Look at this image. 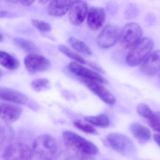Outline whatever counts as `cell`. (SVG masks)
Segmentation results:
<instances>
[{
    "instance_id": "obj_1",
    "label": "cell",
    "mask_w": 160,
    "mask_h": 160,
    "mask_svg": "<svg viewBox=\"0 0 160 160\" xmlns=\"http://www.w3.org/2000/svg\"><path fill=\"white\" fill-rule=\"evenodd\" d=\"M64 143L76 160H95L98 148L93 143L78 134L66 131L62 134Z\"/></svg>"
},
{
    "instance_id": "obj_2",
    "label": "cell",
    "mask_w": 160,
    "mask_h": 160,
    "mask_svg": "<svg viewBox=\"0 0 160 160\" xmlns=\"http://www.w3.org/2000/svg\"><path fill=\"white\" fill-rule=\"evenodd\" d=\"M32 149L33 159L52 160L57 154L58 145L55 139L51 135L43 134L35 140Z\"/></svg>"
},
{
    "instance_id": "obj_3",
    "label": "cell",
    "mask_w": 160,
    "mask_h": 160,
    "mask_svg": "<svg viewBox=\"0 0 160 160\" xmlns=\"http://www.w3.org/2000/svg\"><path fill=\"white\" fill-rule=\"evenodd\" d=\"M154 46V41L151 38H142L128 52L126 57V63L131 67L140 65L150 54Z\"/></svg>"
},
{
    "instance_id": "obj_4",
    "label": "cell",
    "mask_w": 160,
    "mask_h": 160,
    "mask_svg": "<svg viewBox=\"0 0 160 160\" xmlns=\"http://www.w3.org/2000/svg\"><path fill=\"white\" fill-rule=\"evenodd\" d=\"M142 29L139 24L129 22L120 31L119 41L124 48L131 49L142 39Z\"/></svg>"
},
{
    "instance_id": "obj_5",
    "label": "cell",
    "mask_w": 160,
    "mask_h": 160,
    "mask_svg": "<svg viewBox=\"0 0 160 160\" xmlns=\"http://www.w3.org/2000/svg\"><path fill=\"white\" fill-rule=\"evenodd\" d=\"M3 160H33L32 151L28 145L22 142L9 144L3 153Z\"/></svg>"
},
{
    "instance_id": "obj_6",
    "label": "cell",
    "mask_w": 160,
    "mask_h": 160,
    "mask_svg": "<svg viewBox=\"0 0 160 160\" xmlns=\"http://www.w3.org/2000/svg\"><path fill=\"white\" fill-rule=\"evenodd\" d=\"M107 142L110 147L119 154L128 156L133 150V145L129 138L124 134L111 133L107 135Z\"/></svg>"
},
{
    "instance_id": "obj_7",
    "label": "cell",
    "mask_w": 160,
    "mask_h": 160,
    "mask_svg": "<svg viewBox=\"0 0 160 160\" xmlns=\"http://www.w3.org/2000/svg\"><path fill=\"white\" fill-rule=\"evenodd\" d=\"M120 31L115 24H108L102 30L97 38L98 45L103 49H108L114 46L119 40Z\"/></svg>"
},
{
    "instance_id": "obj_8",
    "label": "cell",
    "mask_w": 160,
    "mask_h": 160,
    "mask_svg": "<svg viewBox=\"0 0 160 160\" xmlns=\"http://www.w3.org/2000/svg\"><path fill=\"white\" fill-rule=\"evenodd\" d=\"M27 70L31 73H38L46 71L49 67V61L42 55L36 53L27 55L24 59Z\"/></svg>"
},
{
    "instance_id": "obj_9",
    "label": "cell",
    "mask_w": 160,
    "mask_h": 160,
    "mask_svg": "<svg viewBox=\"0 0 160 160\" xmlns=\"http://www.w3.org/2000/svg\"><path fill=\"white\" fill-rule=\"evenodd\" d=\"M88 5L85 0H74L69 10V20L75 26H79L84 20L88 12Z\"/></svg>"
},
{
    "instance_id": "obj_10",
    "label": "cell",
    "mask_w": 160,
    "mask_h": 160,
    "mask_svg": "<svg viewBox=\"0 0 160 160\" xmlns=\"http://www.w3.org/2000/svg\"><path fill=\"white\" fill-rule=\"evenodd\" d=\"M81 80L94 94L105 103L112 105L115 103V98L102 83L92 80Z\"/></svg>"
},
{
    "instance_id": "obj_11",
    "label": "cell",
    "mask_w": 160,
    "mask_h": 160,
    "mask_svg": "<svg viewBox=\"0 0 160 160\" xmlns=\"http://www.w3.org/2000/svg\"><path fill=\"white\" fill-rule=\"evenodd\" d=\"M69 70L81 79H88L96 81L102 84L107 83L105 79L97 72L86 68L80 63L72 62L69 65Z\"/></svg>"
},
{
    "instance_id": "obj_12",
    "label": "cell",
    "mask_w": 160,
    "mask_h": 160,
    "mask_svg": "<svg viewBox=\"0 0 160 160\" xmlns=\"http://www.w3.org/2000/svg\"><path fill=\"white\" fill-rule=\"evenodd\" d=\"M106 19V12L104 8L98 7H91L88 10L87 23L92 31H97L101 28Z\"/></svg>"
},
{
    "instance_id": "obj_13",
    "label": "cell",
    "mask_w": 160,
    "mask_h": 160,
    "mask_svg": "<svg viewBox=\"0 0 160 160\" xmlns=\"http://www.w3.org/2000/svg\"><path fill=\"white\" fill-rule=\"evenodd\" d=\"M141 72L148 76H154L160 72V50L151 52L140 66Z\"/></svg>"
},
{
    "instance_id": "obj_14",
    "label": "cell",
    "mask_w": 160,
    "mask_h": 160,
    "mask_svg": "<svg viewBox=\"0 0 160 160\" xmlns=\"http://www.w3.org/2000/svg\"><path fill=\"white\" fill-rule=\"evenodd\" d=\"M0 99L8 102L26 105L33 108L32 102L27 96L19 91L4 88H0Z\"/></svg>"
},
{
    "instance_id": "obj_15",
    "label": "cell",
    "mask_w": 160,
    "mask_h": 160,
    "mask_svg": "<svg viewBox=\"0 0 160 160\" xmlns=\"http://www.w3.org/2000/svg\"><path fill=\"white\" fill-rule=\"evenodd\" d=\"M22 109L18 105L8 103L0 104V117L7 123L17 121L21 116Z\"/></svg>"
},
{
    "instance_id": "obj_16",
    "label": "cell",
    "mask_w": 160,
    "mask_h": 160,
    "mask_svg": "<svg viewBox=\"0 0 160 160\" xmlns=\"http://www.w3.org/2000/svg\"><path fill=\"white\" fill-rule=\"evenodd\" d=\"M72 2V0H51L48 5L47 12L53 17H62L68 12Z\"/></svg>"
},
{
    "instance_id": "obj_17",
    "label": "cell",
    "mask_w": 160,
    "mask_h": 160,
    "mask_svg": "<svg viewBox=\"0 0 160 160\" xmlns=\"http://www.w3.org/2000/svg\"><path fill=\"white\" fill-rule=\"evenodd\" d=\"M130 129L133 136L140 143H145L151 139V133L150 130L141 124L132 123L131 125Z\"/></svg>"
},
{
    "instance_id": "obj_18",
    "label": "cell",
    "mask_w": 160,
    "mask_h": 160,
    "mask_svg": "<svg viewBox=\"0 0 160 160\" xmlns=\"http://www.w3.org/2000/svg\"><path fill=\"white\" fill-rule=\"evenodd\" d=\"M0 65L8 70H14L18 68L19 62L14 56L0 51Z\"/></svg>"
},
{
    "instance_id": "obj_19",
    "label": "cell",
    "mask_w": 160,
    "mask_h": 160,
    "mask_svg": "<svg viewBox=\"0 0 160 160\" xmlns=\"http://www.w3.org/2000/svg\"><path fill=\"white\" fill-rule=\"evenodd\" d=\"M137 112L141 117L148 119V121L160 120V113L154 112L146 103H140L137 106Z\"/></svg>"
},
{
    "instance_id": "obj_20",
    "label": "cell",
    "mask_w": 160,
    "mask_h": 160,
    "mask_svg": "<svg viewBox=\"0 0 160 160\" xmlns=\"http://www.w3.org/2000/svg\"><path fill=\"white\" fill-rule=\"evenodd\" d=\"M85 120L92 126L102 128H108L110 125L109 117L105 114H101L94 116L86 117Z\"/></svg>"
},
{
    "instance_id": "obj_21",
    "label": "cell",
    "mask_w": 160,
    "mask_h": 160,
    "mask_svg": "<svg viewBox=\"0 0 160 160\" xmlns=\"http://www.w3.org/2000/svg\"><path fill=\"white\" fill-rule=\"evenodd\" d=\"M14 44L20 49L26 52L35 53L38 51V48L32 41L24 38H17L13 39Z\"/></svg>"
},
{
    "instance_id": "obj_22",
    "label": "cell",
    "mask_w": 160,
    "mask_h": 160,
    "mask_svg": "<svg viewBox=\"0 0 160 160\" xmlns=\"http://www.w3.org/2000/svg\"><path fill=\"white\" fill-rule=\"evenodd\" d=\"M68 42L71 47L78 52L86 55L92 54L89 47L83 41L74 37H70L68 39Z\"/></svg>"
},
{
    "instance_id": "obj_23",
    "label": "cell",
    "mask_w": 160,
    "mask_h": 160,
    "mask_svg": "<svg viewBox=\"0 0 160 160\" xmlns=\"http://www.w3.org/2000/svg\"><path fill=\"white\" fill-rule=\"evenodd\" d=\"M59 51L67 57H69L70 59L74 60L76 62L82 64H85L86 63V61L82 57H81L79 54H77L76 52L71 51L70 49L68 48L67 47L64 45H61L59 46Z\"/></svg>"
},
{
    "instance_id": "obj_24",
    "label": "cell",
    "mask_w": 160,
    "mask_h": 160,
    "mask_svg": "<svg viewBox=\"0 0 160 160\" xmlns=\"http://www.w3.org/2000/svg\"><path fill=\"white\" fill-rule=\"evenodd\" d=\"M74 125L81 131L88 134H97V132L95 128L90 123L80 120L74 121Z\"/></svg>"
},
{
    "instance_id": "obj_25",
    "label": "cell",
    "mask_w": 160,
    "mask_h": 160,
    "mask_svg": "<svg viewBox=\"0 0 160 160\" xmlns=\"http://www.w3.org/2000/svg\"><path fill=\"white\" fill-rule=\"evenodd\" d=\"M140 14V9L136 4L132 3L128 5L124 12V16L127 19H133Z\"/></svg>"
},
{
    "instance_id": "obj_26",
    "label": "cell",
    "mask_w": 160,
    "mask_h": 160,
    "mask_svg": "<svg viewBox=\"0 0 160 160\" xmlns=\"http://www.w3.org/2000/svg\"><path fill=\"white\" fill-rule=\"evenodd\" d=\"M31 85L34 90L37 92H40L49 88V82L46 78L37 79L32 81Z\"/></svg>"
},
{
    "instance_id": "obj_27",
    "label": "cell",
    "mask_w": 160,
    "mask_h": 160,
    "mask_svg": "<svg viewBox=\"0 0 160 160\" xmlns=\"http://www.w3.org/2000/svg\"><path fill=\"white\" fill-rule=\"evenodd\" d=\"M32 23L36 29L42 32H47L51 30V24L44 21L32 19Z\"/></svg>"
},
{
    "instance_id": "obj_28",
    "label": "cell",
    "mask_w": 160,
    "mask_h": 160,
    "mask_svg": "<svg viewBox=\"0 0 160 160\" xmlns=\"http://www.w3.org/2000/svg\"><path fill=\"white\" fill-rule=\"evenodd\" d=\"M145 22L148 25H153L156 22V17L153 13H148L146 15L144 18Z\"/></svg>"
},
{
    "instance_id": "obj_29",
    "label": "cell",
    "mask_w": 160,
    "mask_h": 160,
    "mask_svg": "<svg viewBox=\"0 0 160 160\" xmlns=\"http://www.w3.org/2000/svg\"><path fill=\"white\" fill-rule=\"evenodd\" d=\"M107 11L110 14L114 15L117 12L118 6L117 4L115 2H110V3L107 4Z\"/></svg>"
},
{
    "instance_id": "obj_30",
    "label": "cell",
    "mask_w": 160,
    "mask_h": 160,
    "mask_svg": "<svg viewBox=\"0 0 160 160\" xmlns=\"http://www.w3.org/2000/svg\"><path fill=\"white\" fill-rule=\"evenodd\" d=\"M148 124L154 130L160 133V120L148 121Z\"/></svg>"
},
{
    "instance_id": "obj_31",
    "label": "cell",
    "mask_w": 160,
    "mask_h": 160,
    "mask_svg": "<svg viewBox=\"0 0 160 160\" xmlns=\"http://www.w3.org/2000/svg\"><path fill=\"white\" fill-rule=\"evenodd\" d=\"M88 65L90 67L96 70L97 72H99V73H102V72H103V69L100 67L98 65L96 64L95 63L92 62H88Z\"/></svg>"
},
{
    "instance_id": "obj_32",
    "label": "cell",
    "mask_w": 160,
    "mask_h": 160,
    "mask_svg": "<svg viewBox=\"0 0 160 160\" xmlns=\"http://www.w3.org/2000/svg\"><path fill=\"white\" fill-rule=\"evenodd\" d=\"M35 0H20L21 3L24 6H30L34 2Z\"/></svg>"
},
{
    "instance_id": "obj_33",
    "label": "cell",
    "mask_w": 160,
    "mask_h": 160,
    "mask_svg": "<svg viewBox=\"0 0 160 160\" xmlns=\"http://www.w3.org/2000/svg\"><path fill=\"white\" fill-rule=\"evenodd\" d=\"M154 139L157 144L160 147V135L159 134H155L154 136Z\"/></svg>"
},
{
    "instance_id": "obj_34",
    "label": "cell",
    "mask_w": 160,
    "mask_h": 160,
    "mask_svg": "<svg viewBox=\"0 0 160 160\" xmlns=\"http://www.w3.org/2000/svg\"><path fill=\"white\" fill-rule=\"evenodd\" d=\"M10 15L9 12L6 11H0V18H5Z\"/></svg>"
},
{
    "instance_id": "obj_35",
    "label": "cell",
    "mask_w": 160,
    "mask_h": 160,
    "mask_svg": "<svg viewBox=\"0 0 160 160\" xmlns=\"http://www.w3.org/2000/svg\"><path fill=\"white\" fill-rule=\"evenodd\" d=\"M49 1L50 0H38L39 2H40V3L43 4H45L48 3Z\"/></svg>"
},
{
    "instance_id": "obj_36",
    "label": "cell",
    "mask_w": 160,
    "mask_h": 160,
    "mask_svg": "<svg viewBox=\"0 0 160 160\" xmlns=\"http://www.w3.org/2000/svg\"><path fill=\"white\" fill-rule=\"evenodd\" d=\"M10 2L12 3H16L18 2L20 0H8Z\"/></svg>"
},
{
    "instance_id": "obj_37",
    "label": "cell",
    "mask_w": 160,
    "mask_h": 160,
    "mask_svg": "<svg viewBox=\"0 0 160 160\" xmlns=\"http://www.w3.org/2000/svg\"><path fill=\"white\" fill-rule=\"evenodd\" d=\"M3 40V38L2 36L0 33V42H2Z\"/></svg>"
},
{
    "instance_id": "obj_38",
    "label": "cell",
    "mask_w": 160,
    "mask_h": 160,
    "mask_svg": "<svg viewBox=\"0 0 160 160\" xmlns=\"http://www.w3.org/2000/svg\"><path fill=\"white\" fill-rule=\"evenodd\" d=\"M2 71L0 70V77H2Z\"/></svg>"
},
{
    "instance_id": "obj_39",
    "label": "cell",
    "mask_w": 160,
    "mask_h": 160,
    "mask_svg": "<svg viewBox=\"0 0 160 160\" xmlns=\"http://www.w3.org/2000/svg\"><path fill=\"white\" fill-rule=\"evenodd\" d=\"M159 78L160 80V72L159 73Z\"/></svg>"
}]
</instances>
